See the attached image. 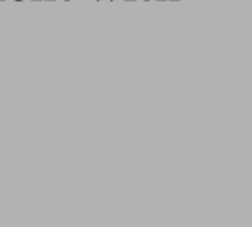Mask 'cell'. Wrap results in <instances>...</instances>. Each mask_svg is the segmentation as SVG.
Segmentation results:
<instances>
[{"label": "cell", "instance_id": "obj_1", "mask_svg": "<svg viewBox=\"0 0 252 227\" xmlns=\"http://www.w3.org/2000/svg\"><path fill=\"white\" fill-rule=\"evenodd\" d=\"M16 1H21V0H16Z\"/></svg>", "mask_w": 252, "mask_h": 227}]
</instances>
